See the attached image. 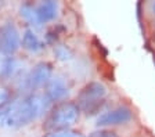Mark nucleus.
<instances>
[{"label": "nucleus", "instance_id": "6e6552de", "mask_svg": "<svg viewBox=\"0 0 155 137\" xmlns=\"http://www.w3.org/2000/svg\"><path fill=\"white\" fill-rule=\"evenodd\" d=\"M25 98L28 101L29 107H31V111L33 114L35 121L39 119V118H42L43 115H46L48 112V109L51 108V103L48 101V98L45 96V93L33 91V93L26 94Z\"/></svg>", "mask_w": 155, "mask_h": 137}, {"label": "nucleus", "instance_id": "1a4fd4ad", "mask_svg": "<svg viewBox=\"0 0 155 137\" xmlns=\"http://www.w3.org/2000/svg\"><path fill=\"white\" fill-rule=\"evenodd\" d=\"M58 3L54 0H45V2H40V3L36 6V13L40 22L46 24L50 22V21L55 20L58 15Z\"/></svg>", "mask_w": 155, "mask_h": 137}, {"label": "nucleus", "instance_id": "4468645a", "mask_svg": "<svg viewBox=\"0 0 155 137\" xmlns=\"http://www.w3.org/2000/svg\"><path fill=\"white\" fill-rule=\"evenodd\" d=\"M42 137H83V134H81L79 132L75 130H60V132H47L46 134H43Z\"/></svg>", "mask_w": 155, "mask_h": 137}, {"label": "nucleus", "instance_id": "423d86ee", "mask_svg": "<svg viewBox=\"0 0 155 137\" xmlns=\"http://www.w3.org/2000/svg\"><path fill=\"white\" fill-rule=\"evenodd\" d=\"M51 78L53 65L47 61H40L25 76V87L29 90V93H33L39 89L45 87Z\"/></svg>", "mask_w": 155, "mask_h": 137}, {"label": "nucleus", "instance_id": "0eeeda50", "mask_svg": "<svg viewBox=\"0 0 155 137\" xmlns=\"http://www.w3.org/2000/svg\"><path fill=\"white\" fill-rule=\"evenodd\" d=\"M69 94V86L67 80L61 76H54L48 80V83L45 86V96L48 98L51 104L65 101V98Z\"/></svg>", "mask_w": 155, "mask_h": 137}, {"label": "nucleus", "instance_id": "a211bd4d", "mask_svg": "<svg viewBox=\"0 0 155 137\" xmlns=\"http://www.w3.org/2000/svg\"><path fill=\"white\" fill-rule=\"evenodd\" d=\"M152 10H154V13H155V3L152 4Z\"/></svg>", "mask_w": 155, "mask_h": 137}, {"label": "nucleus", "instance_id": "dca6fc26", "mask_svg": "<svg viewBox=\"0 0 155 137\" xmlns=\"http://www.w3.org/2000/svg\"><path fill=\"white\" fill-rule=\"evenodd\" d=\"M87 137H119V134L111 129H98V130L90 133Z\"/></svg>", "mask_w": 155, "mask_h": 137}, {"label": "nucleus", "instance_id": "7ed1b4c3", "mask_svg": "<svg viewBox=\"0 0 155 137\" xmlns=\"http://www.w3.org/2000/svg\"><path fill=\"white\" fill-rule=\"evenodd\" d=\"M4 109H6V126L4 127L19 129L35 121L31 107L25 97L21 100H13L4 107Z\"/></svg>", "mask_w": 155, "mask_h": 137}, {"label": "nucleus", "instance_id": "20e7f679", "mask_svg": "<svg viewBox=\"0 0 155 137\" xmlns=\"http://www.w3.org/2000/svg\"><path fill=\"white\" fill-rule=\"evenodd\" d=\"M21 47V35L15 24L7 21L0 26V53L13 57Z\"/></svg>", "mask_w": 155, "mask_h": 137}, {"label": "nucleus", "instance_id": "f03ea898", "mask_svg": "<svg viewBox=\"0 0 155 137\" xmlns=\"http://www.w3.org/2000/svg\"><path fill=\"white\" fill-rule=\"evenodd\" d=\"M107 87L101 82H89L79 90L76 104L86 115H96L105 103Z\"/></svg>", "mask_w": 155, "mask_h": 137}, {"label": "nucleus", "instance_id": "2eb2a0df", "mask_svg": "<svg viewBox=\"0 0 155 137\" xmlns=\"http://www.w3.org/2000/svg\"><path fill=\"white\" fill-rule=\"evenodd\" d=\"M11 101H13L11 90H8L7 87H0V109L6 107L7 104H10Z\"/></svg>", "mask_w": 155, "mask_h": 137}, {"label": "nucleus", "instance_id": "9d476101", "mask_svg": "<svg viewBox=\"0 0 155 137\" xmlns=\"http://www.w3.org/2000/svg\"><path fill=\"white\" fill-rule=\"evenodd\" d=\"M21 46L22 49H25L29 53H39L45 49V42L40 40L38 33L31 28H26L22 32V38H21Z\"/></svg>", "mask_w": 155, "mask_h": 137}, {"label": "nucleus", "instance_id": "9b49d317", "mask_svg": "<svg viewBox=\"0 0 155 137\" xmlns=\"http://www.w3.org/2000/svg\"><path fill=\"white\" fill-rule=\"evenodd\" d=\"M19 17L31 26V29H39L42 28L43 24L40 22L38 17V13H36V7L32 6L31 3H22L19 6Z\"/></svg>", "mask_w": 155, "mask_h": 137}, {"label": "nucleus", "instance_id": "ddd939ff", "mask_svg": "<svg viewBox=\"0 0 155 137\" xmlns=\"http://www.w3.org/2000/svg\"><path fill=\"white\" fill-rule=\"evenodd\" d=\"M53 51H54L55 58L60 60V61H68V60L72 58V50L69 49L68 46H65V44L54 46Z\"/></svg>", "mask_w": 155, "mask_h": 137}, {"label": "nucleus", "instance_id": "f3484780", "mask_svg": "<svg viewBox=\"0 0 155 137\" xmlns=\"http://www.w3.org/2000/svg\"><path fill=\"white\" fill-rule=\"evenodd\" d=\"M45 39H46V43H47V44H54L55 46V42H57V39H58V32L55 31V28H53V29H50V31L46 32Z\"/></svg>", "mask_w": 155, "mask_h": 137}, {"label": "nucleus", "instance_id": "f257e3e1", "mask_svg": "<svg viewBox=\"0 0 155 137\" xmlns=\"http://www.w3.org/2000/svg\"><path fill=\"white\" fill-rule=\"evenodd\" d=\"M81 108L75 101H61L51 105L46 114L43 129L47 132H60V130H71L75 126L81 116Z\"/></svg>", "mask_w": 155, "mask_h": 137}, {"label": "nucleus", "instance_id": "39448f33", "mask_svg": "<svg viewBox=\"0 0 155 137\" xmlns=\"http://www.w3.org/2000/svg\"><path fill=\"white\" fill-rule=\"evenodd\" d=\"M133 119V111L126 105H119L112 109L103 112L97 116L96 126L98 129H108L112 126H119V125L129 123Z\"/></svg>", "mask_w": 155, "mask_h": 137}, {"label": "nucleus", "instance_id": "f8f14e48", "mask_svg": "<svg viewBox=\"0 0 155 137\" xmlns=\"http://www.w3.org/2000/svg\"><path fill=\"white\" fill-rule=\"evenodd\" d=\"M19 72V61L15 57H6L0 67V78L3 80L14 78Z\"/></svg>", "mask_w": 155, "mask_h": 137}]
</instances>
